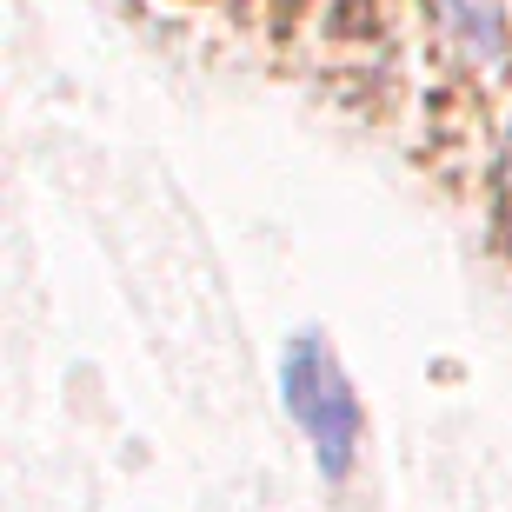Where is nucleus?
Returning a JSON list of instances; mask_svg holds the SVG:
<instances>
[{
    "instance_id": "obj_1",
    "label": "nucleus",
    "mask_w": 512,
    "mask_h": 512,
    "mask_svg": "<svg viewBox=\"0 0 512 512\" xmlns=\"http://www.w3.org/2000/svg\"><path fill=\"white\" fill-rule=\"evenodd\" d=\"M280 399H286V413H293V426L306 433V446H313L320 479L340 486L360 466L366 406H360V393H353L340 353H333V340H326L320 326H300L280 346Z\"/></svg>"
},
{
    "instance_id": "obj_2",
    "label": "nucleus",
    "mask_w": 512,
    "mask_h": 512,
    "mask_svg": "<svg viewBox=\"0 0 512 512\" xmlns=\"http://www.w3.org/2000/svg\"><path fill=\"white\" fill-rule=\"evenodd\" d=\"M439 20L459 34V47L473 60H506V20H499V0H433Z\"/></svg>"
},
{
    "instance_id": "obj_3",
    "label": "nucleus",
    "mask_w": 512,
    "mask_h": 512,
    "mask_svg": "<svg viewBox=\"0 0 512 512\" xmlns=\"http://www.w3.org/2000/svg\"><path fill=\"white\" fill-rule=\"evenodd\" d=\"M499 207H506V227H512V140L499 153Z\"/></svg>"
}]
</instances>
